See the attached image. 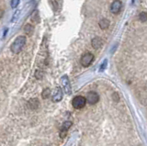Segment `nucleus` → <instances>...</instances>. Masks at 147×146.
Here are the masks:
<instances>
[{
    "mask_svg": "<svg viewBox=\"0 0 147 146\" xmlns=\"http://www.w3.org/2000/svg\"><path fill=\"white\" fill-rule=\"evenodd\" d=\"M20 0H11V1H10L11 7L12 8H16L18 6V4H20Z\"/></svg>",
    "mask_w": 147,
    "mask_h": 146,
    "instance_id": "obj_14",
    "label": "nucleus"
},
{
    "mask_svg": "<svg viewBox=\"0 0 147 146\" xmlns=\"http://www.w3.org/2000/svg\"><path fill=\"white\" fill-rule=\"evenodd\" d=\"M33 31H34V28H33V26L30 25V24H27L25 26V28H24V32L28 35H32V33H33Z\"/></svg>",
    "mask_w": 147,
    "mask_h": 146,
    "instance_id": "obj_11",
    "label": "nucleus"
},
{
    "mask_svg": "<svg viewBox=\"0 0 147 146\" xmlns=\"http://www.w3.org/2000/svg\"><path fill=\"white\" fill-rule=\"evenodd\" d=\"M94 61V54L91 53L89 52H85L83 55L81 56V59H80V63L82 66L84 67H87L89 66L92 62Z\"/></svg>",
    "mask_w": 147,
    "mask_h": 146,
    "instance_id": "obj_2",
    "label": "nucleus"
},
{
    "mask_svg": "<svg viewBox=\"0 0 147 146\" xmlns=\"http://www.w3.org/2000/svg\"><path fill=\"white\" fill-rule=\"evenodd\" d=\"M122 7V3L119 0H114L110 5V11H111L113 14H118L119 13Z\"/></svg>",
    "mask_w": 147,
    "mask_h": 146,
    "instance_id": "obj_6",
    "label": "nucleus"
},
{
    "mask_svg": "<svg viewBox=\"0 0 147 146\" xmlns=\"http://www.w3.org/2000/svg\"><path fill=\"white\" fill-rule=\"evenodd\" d=\"M99 100V96L96 92H94V91H90V92L87 93L86 96V101L90 105H95L98 102Z\"/></svg>",
    "mask_w": 147,
    "mask_h": 146,
    "instance_id": "obj_4",
    "label": "nucleus"
},
{
    "mask_svg": "<svg viewBox=\"0 0 147 146\" xmlns=\"http://www.w3.org/2000/svg\"><path fill=\"white\" fill-rule=\"evenodd\" d=\"M107 65H108V60H107V59H105L104 62H103V63L101 65V66H100V68H99V71H100V72L104 71V70L106 69V67H107Z\"/></svg>",
    "mask_w": 147,
    "mask_h": 146,
    "instance_id": "obj_15",
    "label": "nucleus"
},
{
    "mask_svg": "<svg viewBox=\"0 0 147 146\" xmlns=\"http://www.w3.org/2000/svg\"><path fill=\"white\" fill-rule=\"evenodd\" d=\"M91 45L94 49H99L103 45V40L100 37H95L91 40Z\"/></svg>",
    "mask_w": 147,
    "mask_h": 146,
    "instance_id": "obj_9",
    "label": "nucleus"
},
{
    "mask_svg": "<svg viewBox=\"0 0 147 146\" xmlns=\"http://www.w3.org/2000/svg\"><path fill=\"white\" fill-rule=\"evenodd\" d=\"M109 24H110V22L107 19H101L98 22V26L100 27L101 30H107L109 27Z\"/></svg>",
    "mask_w": 147,
    "mask_h": 146,
    "instance_id": "obj_10",
    "label": "nucleus"
},
{
    "mask_svg": "<svg viewBox=\"0 0 147 146\" xmlns=\"http://www.w3.org/2000/svg\"><path fill=\"white\" fill-rule=\"evenodd\" d=\"M139 20H140L141 22L147 21V12H145V11L141 12L140 15H139Z\"/></svg>",
    "mask_w": 147,
    "mask_h": 146,
    "instance_id": "obj_12",
    "label": "nucleus"
},
{
    "mask_svg": "<svg viewBox=\"0 0 147 146\" xmlns=\"http://www.w3.org/2000/svg\"><path fill=\"white\" fill-rule=\"evenodd\" d=\"M86 98L82 97V96H77V97L74 98L72 100V105L73 107L76 109H81L83 108L86 104Z\"/></svg>",
    "mask_w": 147,
    "mask_h": 146,
    "instance_id": "obj_3",
    "label": "nucleus"
},
{
    "mask_svg": "<svg viewBox=\"0 0 147 146\" xmlns=\"http://www.w3.org/2000/svg\"><path fill=\"white\" fill-rule=\"evenodd\" d=\"M72 126V122L71 121H65L63 123V125L61 127V131H60V137L62 139H63L64 137L67 134V131L69 130V128Z\"/></svg>",
    "mask_w": 147,
    "mask_h": 146,
    "instance_id": "obj_7",
    "label": "nucleus"
},
{
    "mask_svg": "<svg viewBox=\"0 0 147 146\" xmlns=\"http://www.w3.org/2000/svg\"><path fill=\"white\" fill-rule=\"evenodd\" d=\"M20 10H17V11L15 12V15H14L13 17H12V21H15V20H16V19L18 17V16L20 15Z\"/></svg>",
    "mask_w": 147,
    "mask_h": 146,
    "instance_id": "obj_16",
    "label": "nucleus"
},
{
    "mask_svg": "<svg viewBox=\"0 0 147 146\" xmlns=\"http://www.w3.org/2000/svg\"><path fill=\"white\" fill-rule=\"evenodd\" d=\"M134 2H135V0H131V4H132V5L134 4Z\"/></svg>",
    "mask_w": 147,
    "mask_h": 146,
    "instance_id": "obj_17",
    "label": "nucleus"
},
{
    "mask_svg": "<svg viewBox=\"0 0 147 146\" xmlns=\"http://www.w3.org/2000/svg\"><path fill=\"white\" fill-rule=\"evenodd\" d=\"M26 42H27V39H26L25 36H23V35L18 36L10 46L11 52L15 54H18L22 51V49L24 48Z\"/></svg>",
    "mask_w": 147,
    "mask_h": 146,
    "instance_id": "obj_1",
    "label": "nucleus"
},
{
    "mask_svg": "<svg viewBox=\"0 0 147 146\" xmlns=\"http://www.w3.org/2000/svg\"><path fill=\"white\" fill-rule=\"evenodd\" d=\"M61 83H62V85H63V91L65 92L66 94L70 95L71 94V90H72V87H71V84H70V81H69V78L68 76L65 75L62 77V80H61Z\"/></svg>",
    "mask_w": 147,
    "mask_h": 146,
    "instance_id": "obj_5",
    "label": "nucleus"
},
{
    "mask_svg": "<svg viewBox=\"0 0 147 146\" xmlns=\"http://www.w3.org/2000/svg\"><path fill=\"white\" fill-rule=\"evenodd\" d=\"M63 98V91L60 87L55 88V91L53 95V102H59Z\"/></svg>",
    "mask_w": 147,
    "mask_h": 146,
    "instance_id": "obj_8",
    "label": "nucleus"
},
{
    "mask_svg": "<svg viewBox=\"0 0 147 146\" xmlns=\"http://www.w3.org/2000/svg\"><path fill=\"white\" fill-rule=\"evenodd\" d=\"M51 95V90L49 89V88H45L44 90H43V92H42V98H44V99H46V98H49V96Z\"/></svg>",
    "mask_w": 147,
    "mask_h": 146,
    "instance_id": "obj_13",
    "label": "nucleus"
}]
</instances>
